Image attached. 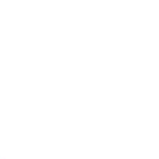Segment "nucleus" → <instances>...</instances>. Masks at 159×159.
I'll use <instances>...</instances> for the list:
<instances>
[]
</instances>
